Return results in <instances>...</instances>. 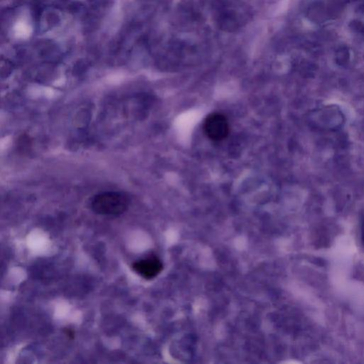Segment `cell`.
Masks as SVG:
<instances>
[{"label":"cell","instance_id":"6da1fadb","mask_svg":"<svg viewBox=\"0 0 364 364\" xmlns=\"http://www.w3.org/2000/svg\"><path fill=\"white\" fill-rule=\"evenodd\" d=\"M129 198L119 191H104L95 195L90 202L92 210L96 214L117 216L124 213L129 208Z\"/></svg>","mask_w":364,"mask_h":364},{"label":"cell","instance_id":"3957f363","mask_svg":"<svg viewBox=\"0 0 364 364\" xmlns=\"http://www.w3.org/2000/svg\"><path fill=\"white\" fill-rule=\"evenodd\" d=\"M132 267L143 278L151 279L161 272L163 264L159 258L151 256L134 262Z\"/></svg>","mask_w":364,"mask_h":364},{"label":"cell","instance_id":"277c9868","mask_svg":"<svg viewBox=\"0 0 364 364\" xmlns=\"http://www.w3.org/2000/svg\"><path fill=\"white\" fill-rule=\"evenodd\" d=\"M361 232H362V239H363V244H364V218L362 221Z\"/></svg>","mask_w":364,"mask_h":364},{"label":"cell","instance_id":"7a4b0ae2","mask_svg":"<svg viewBox=\"0 0 364 364\" xmlns=\"http://www.w3.org/2000/svg\"><path fill=\"white\" fill-rule=\"evenodd\" d=\"M204 131L210 139L213 141L222 140L228 134V122L226 117L221 114H210L204 122Z\"/></svg>","mask_w":364,"mask_h":364}]
</instances>
